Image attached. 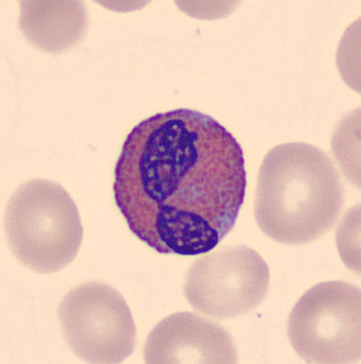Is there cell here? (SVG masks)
I'll list each match as a JSON object with an SVG mask.
<instances>
[{
	"label": "cell",
	"mask_w": 361,
	"mask_h": 364,
	"mask_svg": "<svg viewBox=\"0 0 361 364\" xmlns=\"http://www.w3.org/2000/svg\"><path fill=\"white\" fill-rule=\"evenodd\" d=\"M246 186L235 136L188 109L138 124L114 168L117 207L131 233L161 254L195 256L217 247L235 226Z\"/></svg>",
	"instance_id": "6da1fadb"
},
{
	"label": "cell",
	"mask_w": 361,
	"mask_h": 364,
	"mask_svg": "<svg viewBox=\"0 0 361 364\" xmlns=\"http://www.w3.org/2000/svg\"><path fill=\"white\" fill-rule=\"evenodd\" d=\"M344 207V186L324 151L308 143L276 146L258 173L255 220L272 240L303 245L329 233Z\"/></svg>",
	"instance_id": "7a4b0ae2"
},
{
	"label": "cell",
	"mask_w": 361,
	"mask_h": 364,
	"mask_svg": "<svg viewBox=\"0 0 361 364\" xmlns=\"http://www.w3.org/2000/svg\"><path fill=\"white\" fill-rule=\"evenodd\" d=\"M4 231L16 259L50 274L70 264L83 238L75 203L65 188L47 179L26 181L7 203Z\"/></svg>",
	"instance_id": "3957f363"
},
{
	"label": "cell",
	"mask_w": 361,
	"mask_h": 364,
	"mask_svg": "<svg viewBox=\"0 0 361 364\" xmlns=\"http://www.w3.org/2000/svg\"><path fill=\"white\" fill-rule=\"evenodd\" d=\"M360 320V287L341 280L320 282L289 314V343L308 363H358Z\"/></svg>",
	"instance_id": "277c9868"
},
{
	"label": "cell",
	"mask_w": 361,
	"mask_h": 364,
	"mask_svg": "<svg viewBox=\"0 0 361 364\" xmlns=\"http://www.w3.org/2000/svg\"><path fill=\"white\" fill-rule=\"evenodd\" d=\"M58 317L69 349L85 363H121L135 349L137 330L130 308L104 282H85L71 289Z\"/></svg>",
	"instance_id": "5b68a950"
},
{
	"label": "cell",
	"mask_w": 361,
	"mask_h": 364,
	"mask_svg": "<svg viewBox=\"0 0 361 364\" xmlns=\"http://www.w3.org/2000/svg\"><path fill=\"white\" fill-rule=\"evenodd\" d=\"M269 265L246 246H233L195 260L183 294L191 308L216 318L240 317L257 308L269 291Z\"/></svg>",
	"instance_id": "8992f818"
},
{
	"label": "cell",
	"mask_w": 361,
	"mask_h": 364,
	"mask_svg": "<svg viewBox=\"0 0 361 364\" xmlns=\"http://www.w3.org/2000/svg\"><path fill=\"white\" fill-rule=\"evenodd\" d=\"M146 363H237V349L222 326L197 314L162 320L145 342Z\"/></svg>",
	"instance_id": "52a82bcc"
}]
</instances>
